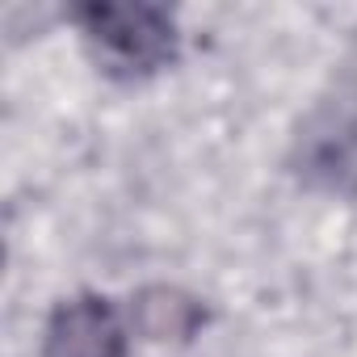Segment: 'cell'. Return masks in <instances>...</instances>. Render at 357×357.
Wrapping results in <instances>:
<instances>
[{"instance_id":"obj_1","label":"cell","mask_w":357,"mask_h":357,"mask_svg":"<svg viewBox=\"0 0 357 357\" xmlns=\"http://www.w3.org/2000/svg\"><path fill=\"white\" fill-rule=\"evenodd\" d=\"M101 55L126 72H155L172 59V17L151 5H84L76 13Z\"/></svg>"},{"instance_id":"obj_3","label":"cell","mask_w":357,"mask_h":357,"mask_svg":"<svg viewBox=\"0 0 357 357\" xmlns=\"http://www.w3.org/2000/svg\"><path fill=\"white\" fill-rule=\"evenodd\" d=\"M135 319L143 328V336L151 340H185L202 311L194 298H185L181 290H168V286H155V290H143L139 303H135Z\"/></svg>"},{"instance_id":"obj_2","label":"cell","mask_w":357,"mask_h":357,"mask_svg":"<svg viewBox=\"0 0 357 357\" xmlns=\"http://www.w3.org/2000/svg\"><path fill=\"white\" fill-rule=\"evenodd\" d=\"M126 336L105 298H72L47 324V357H122Z\"/></svg>"}]
</instances>
